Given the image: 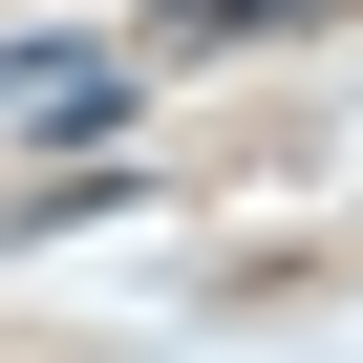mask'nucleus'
Segmentation results:
<instances>
[{"instance_id":"f257e3e1","label":"nucleus","mask_w":363,"mask_h":363,"mask_svg":"<svg viewBox=\"0 0 363 363\" xmlns=\"http://www.w3.org/2000/svg\"><path fill=\"white\" fill-rule=\"evenodd\" d=\"M257 22H320V0H171L150 43H257Z\"/></svg>"}]
</instances>
